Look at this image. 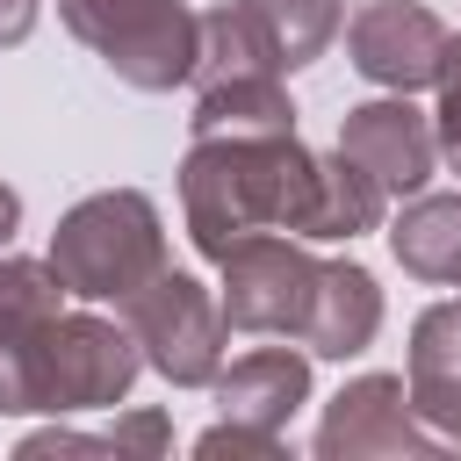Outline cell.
<instances>
[{
  "mask_svg": "<svg viewBox=\"0 0 461 461\" xmlns=\"http://www.w3.org/2000/svg\"><path fill=\"white\" fill-rule=\"evenodd\" d=\"M187 130H194V137H288V130H295L288 79H281V72H259V79L202 86V94H194Z\"/></svg>",
  "mask_w": 461,
  "mask_h": 461,
  "instance_id": "obj_17",
  "label": "cell"
},
{
  "mask_svg": "<svg viewBox=\"0 0 461 461\" xmlns=\"http://www.w3.org/2000/svg\"><path fill=\"white\" fill-rule=\"evenodd\" d=\"M137 375H144V353L122 317L65 310L50 324V353H43V418L115 411V403H130Z\"/></svg>",
  "mask_w": 461,
  "mask_h": 461,
  "instance_id": "obj_6",
  "label": "cell"
},
{
  "mask_svg": "<svg viewBox=\"0 0 461 461\" xmlns=\"http://www.w3.org/2000/svg\"><path fill=\"white\" fill-rule=\"evenodd\" d=\"M259 72H281V79H288V65H281V50H274V36H267L259 7H252V0L202 7V14H194V72H187V86L202 94V86L259 79Z\"/></svg>",
  "mask_w": 461,
  "mask_h": 461,
  "instance_id": "obj_14",
  "label": "cell"
},
{
  "mask_svg": "<svg viewBox=\"0 0 461 461\" xmlns=\"http://www.w3.org/2000/svg\"><path fill=\"white\" fill-rule=\"evenodd\" d=\"M14 230H22V194H14L7 180H0V252L14 245Z\"/></svg>",
  "mask_w": 461,
  "mask_h": 461,
  "instance_id": "obj_24",
  "label": "cell"
},
{
  "mask_svg": "<svg viewBox=\"0 0 461 461\" xmlns=\"http://www.w3.org/2000/svg\"><path fill=\"white\" fill-rule=\"evenodd\" d=\"M375 339H382V281L360 259H324L295 346L310 360H360Z\"/></svg>",
  "mask_w": 461,
  "mask_h": 461,
  "instance_id": "obj_11",
  "label": "cell"
},
{
  "mask_svg": "<svg viewBox=\"0 0 461 461\" xmlns=\"http://www.w3.org/2000/svg\"><path fill=\"white\" fill-rule=\"evenodd\" d=\"M36 14H43V0H0V50H14V43H29V29H36Z\"/></svg>",
  "mask_w": 461,
  "mask_h": 461,
  "instance_id": "obj_23",
  "label": "cell"
},
{
  "mask_svg": "<svg viewBox=\"0 0 461 461\" xmlns=\"http://www.w3.org/2000/svg\"><path fill=\"white\" fill-rule=\"evenodd\" d=\"M122 324L137 331L144 367L158 382H173V389H209L216 367H223V346H230V317H223L216 288H202L180 267H158L122 303Z\"/></svg>",
  "mask_w": 461,
  "mask_h": 461,
  "instance_id": "obj_4",
  "label": "cell"
},
{
  "mask_svg": "<svg viewBox=\"0 0 461 461\" xmlns=\"http://www.w3.org/2000/svg\"><path fill=\"white\" fill-rule=\"evenodd\" d=\"M194 454L202 461H238V454H259V461H281L288 454V432H259V425H238V418H216L209 432H194Z\"/></svg>",
  "mask_w": 461,
  "mask_h": 461,
  "instance_id": "obj_20",
  "label": "cell"
},
{
  "mask_svg": "<svg viewBox=\"0 0 461 461\" xmlns=\"http://www.w3.org/2000/svg\"><path fill=\"white\" fill-rule=\"evenodd\" d=\"M216 411L238 418V425H259V432H288V418L310 403V353L288 339V346H252L238 353L230 367H216Z\"/></svg>",
  "mask_w": 461,
  "mask_h": 461,
  "instance_id": "obj_12",
  "label": "cell"
},
{
  "mask_svg": "<svg viewBox=\"0 0 461 461\" xmlns=\"http://www.w3.org/2000/svg\"><path fill=\"white\" fill-rule=\"evenodd\" d=\"M65 274L22 252H0V418H36L43 411V353L50 324L65 317Z\"/></svg>",
  "mask_w": 461,
  "mask_h": 461,
  "instance_id": "obj_8",
  "label": "cell"
},
{
  "mask_svg": "<svg viewBox=\"0 0 461 461\" xmlns=\"http://www.w3.org/2000/svg\"><path fill=\"white\" fill-rule=\"evenodd\" d=\"M252 7H259V22H267V36H274L288 72L317 65L346 29V0H252Z\"/></svg>",
  "mask_w": 461,
  "mask_h": 461,
  "instance_id": "obj_18",
  "label": "cell"
},
{
  "mask_svg": "<svg viewBox=\"0 0 461 461\" xmlns=\"http://www.w3.org/2000/svg\"><path fill=\"white\" fill-rule=\"evenodd\" d=\"M339 151L360 158L389 187V202L425 194L432 173H439V130H432L425 108H411V94H382V101L346 108L339 115Z\"/></svg>",
  "mask_w": 461,
  "mask_h": 461,
  "instance_id": "obj_10",
  "label": "cell"
},
{
  "mask_svg": "<svg viewBox=\"0 0 461 461\" xmlns=\"http://www.w3.org/2000/svg\"><path fill=\"white\" fill-rule=\"evenodd\" d=\"M389 252L411 281L425 288H461V187L454 194H403L389 223Z\"/></svg>",
  "mask_w": 461,
  "mask_h": 461,
  "instance_id": "obj_15",
  "label": "cell"
},
{
  "mask_svg": "<svg viewBox=\"0 0 461 461\" xmlns=\"http://www.w3.org/2000/svg\"><path fill=\"white\" fill-rule=\"evenodd\" d=\"M317 209V151L288 137H194L180 158V216L194 252L216 267L259 230L303 238Z\"/></svg>",
  "mask_w": 461,
  "mask_h": 461,
  "instance_id": "obj_1",
  "label": "cell"
},
{
  "mask_svg": "<svg viewBox=\"0 0 461 461\" xmlns=\"http://www.w3.org/2000/svg\"><path fill=\"white\" fill-rule=\"evenodd\" d=\"M101 439H108V454H166L173 447V418L166 411H115V425Z\"/></svg>",
  "mask_w": 461,
  "mask_h": 461,
  "instance_id": "obj_21",
  "label": "cell"
},
{
  "mask_svg": "<svg viewBox=\"0 0 461 461\" xmlns=\"http://www.w3.org/2000/svg\"><path fill=\"white\" fill-rule=\"evenodd\" d=\"M50 267L65 274L72 303H130L166 267V216L144 187H101L72 202L50 230Z\"/></svg>",
  "mask_w": 461,
  "mask_h": 461,
  "instance_id": "obj_2",
  "label": "cell"
},
{
  "mask_svg": "<svg viewBox=\"0 0 461 461\" xmlns=\"http://www.w3.org/2000/svg\"><path fill=\"white\" fill-rule=\"evenodd\" d=\"M317 252L310 238H288V230H259L245 245H230L216 259L223 288V317L230 331H252V339H303V317H310V295H317Z\"/></svg>",
  "mask_w": 461,
  "mask_h": 461,
  "instance_id": "obj_5",
  "label": "cell"
},
{
  "mask_svg": "<svg viewBox=\"0 0 461 461\" xmlns=\"http://www.w3.org/2000/svg\"><path fill=\"white\" fill-rule=\"evenodd\" d=\"M389 223V187L360 166V158H346V151H317V209H310V245H353V238H367V230H382Z\"/></svg>",
  "mask_w": 461,
  "mask_h": 461,
  "instance_id": "obj_16",
  "label": "cell"
},
{
  "mask_svg": "<svg viewBox=\"0 0 461 461\" xmlns=\"http://www.w3.org/2000/svg\"><path fill=\"white\" fill-rule=\"evenodd\" d=\"M439 108H432V130H439V166L461 173V29H447V50H439V79H432Z\"/></svg>",
  "mask_w": 461,
  "mask_h": 461,
  "instance_id": "obj_19",
  "label": "cell"
},
{
  "mask_svg": "<svg viewBox=\"0 0 461 461\" xmlns=\"http://www.w3.org/2000/svg\"><path fill=\"white\" fill-rule=\"evenodd\" d=\"M439 50H447V22L418 0H367L346 22V58L367 86L382 94H418L439 79Z\"/></svg>",
  "mask_w": 461,
  "mask_h": 461,
  "instance_id": "obj_9",
  "label": "cell"
},
{
  "mask_svg": "<svg viewBox=\"0 0 461 461\" xmlns=\"http://www.w3.org/2000/svg\"><path fill=\"white\" fill-rule=\"evenodd\" d=\"M22 454H108V439L101 432H72V425H36L29 439H22Z\"/></svg>",
  "mask_w": 461,
  "mask_h": 461,
  "instance_id": "obj_22",
  "label": "cell"
},
{
  "mask_svg": "<svg viewBox=\"0 0 461 461\" xmlns=\"http://www.w3.org/2000/svg\"><path fill=\"white\" fill-rule=\"evenodd\" d=\"M58 22L137 94H173L194 72L187 0H58Z\"/></svg>",
  "mask_w": 461,
  "mask_h": 461,
  "instance_id": "obj_3",
  "label": "cell"
},
{
  "mask_svg": "<svg viewBox=\"0 0 461 461\" xmlns=\"http://www.w3.org/2000/svg\"><path fill=\"white\" fill-rule=\"evenodd\" d=\"M403 382H411L418 418L447 439V454H461V295L418 310L411 353H403Z\"/></svg>",
  "mask_w": 461,
  "mask_h": 461,
  "instance_id": "obj_13",
  "label": "cell"
},
{
  "mask_svg": "<svg viewBox=\"0 0 461 461\" xmlns=\"http://www.w3.org/2000/svg\"><path fill=\"white\" fill-rule=\"evenodd\" d=\"M310 454H317V461H439L447 439L418 418L411 382L375 367V375H353V382L324 403Z\"/></svg>",
  "mask_w": 461,
  "mask_h": 461,
  "instance_id": "obj_7",
  "label": "cell"
}]
</instances>
